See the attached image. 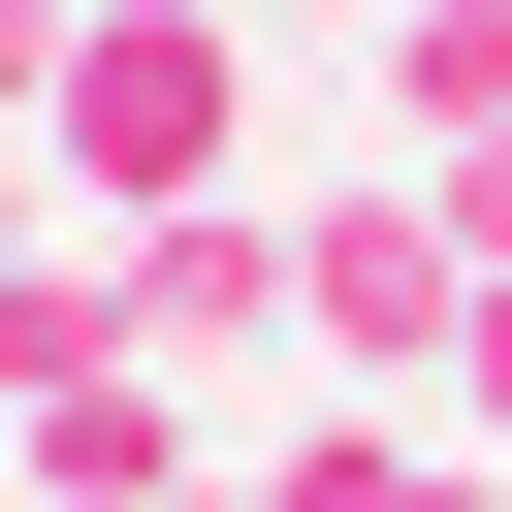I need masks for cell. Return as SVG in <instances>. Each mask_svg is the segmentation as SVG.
<instances>
[{
	"label": "cell",
	"mask_w": 512,
	"mask_h": 512,
	"mask_svg": "<svg viewBox=\"0 0 512 512\" xmlns=\"http://www.w3.org/2000/svg\"><path fill=\"white\" fill-rule=\"evenodd\" d=\"M224 96H256V32H224V0H64L32 160H64L96 224H192V192H224Z\"/></svg>",
	"instance_id": "cell-1"
},
{
	"label": "cell",
	"mask_w": 512,
	"mask_h": 512,
	"mask_svg": "<svg viewBox=\"0 0 512 512\" xmlns=\"http://www.w3.org/2000/svg\"><path fill=\"white\" fill-rule=\"evenodd\" d=\"M288 320H320V352H448V320H480L448 192H288Z\"/></svg>",
	"instance_id": "cell-2"
},
{
	"label": "cell",
	"mask_w": 512,
	"mask_h": 512,
	"mask_svg": "<svg viewBox=\"0 0 512 512\" xmlns=\"http://www.w3.org/2000/svg\"><path fill=\"white\" fill-rule=\"evenodd\" d=\"M0 512H192V384H160V352L32 384V416H0Z\"/></svg>",
	"instance_id": "cell-3"
},
{
	"label": "cell",
	"mask_w": 512,
	"mask_h": 512,
	"mask_svg": "<svg viewBox=\"0 0 512 512\" xmlns=\"http://www.w3.org/2000/svg\"><path fill=\"white\" fill-rule=\"evenodd\" d=\"M128 352H160V384H224V352H288V224H256V192H192V224H128Z\"/></svg>",
	"instance_id": "cell-4"
},
{
	"label": "cell",
	"mask_w": 512,
	"mask_h": 512,
	"mask_svg": "<svg viewBox=\"0 0 512 512\" xmlns=\"http://www.w3.org/2000/svg\"><path fill=\"white\" fill-rule=\"evenodd\" d=\"M416 160H512V0H416Z\"/></svg>",
	"instance_id": "cell-5"
},
{
	"label": "cell",
	"mask_w": 512,
	"mask_h": 512,
	"mask_svg": "<svg viewBox=\"0 0 512 512\" xmlns=\"http://www.w3.org/2000/svg\"><path fill=\"white\" fill-rule=\"evenodd\" d=\"M256 512H480V480H448V448H384V416H320V448H288Z\"/></svg>",
	"instance_id": "cell-6"
},
{
	"label": "cell",
	"mask_w": 512,
	"mask_h": 512,
	"mask_svg": "<svg viewBox=\"0 0 512 512\" xmlns=\"http://www.w3.org/2000/svg\"><path fill=\"white\" fill-rule=\"evenodd\" d=\"M32 96H64V0H0V128H32Z\"/></svg>",
	"instance_id": "cell-7"
},
{
	"label": "cell",
	"mask_w": 512,
	"mask_h": 512,
	"mask_svg": "<svg viewBox=\"0 0 512 512\" xmlns=\"http://www.w3.org/2000/svg\"><path fill=\"white\" fill-rule=\"evenodd\" d=\"M448 352H480V416H512V288H480V320H448Z\"/></svg>",
	"instance_id": "cell-8"
},
{
	"label": "cell",
	"mask_w": 512,
	"mask_h": 512,
	"mask_svg": "<svg viewBox=\"0 0 512 512\" xmlns=\"http://www.w3.org/2000/svg\"><path fill=\"white\" fill-rule=\"evenodd\" d=\"M32 192H64V160H32V128H0V256H32Z\"/></svg>",
	"instance_id": "cell-9"
},
{
	"label": "cell",
	"mask_w": 512,
	"mask_h": 512,
	"mask_svg": "<svg viewBox=\"0 0 512 512\" xmlns=\"http://www.w3.org/2000/svg\"><path fill=\"white\" fill-rule=\"evenodd\" d=\"M224 32H256V0H224ZM288 32H320V0H288Z\"/></svg>",
	"instance_id": "cell-10"
},
{
	"label": "cell",
	"mask_w": 512,
	"mask_h": 512,
	"mask_svg": "<svg viewBox=\"0 0 512 512\" xmlns=\"http://www.w3.org/2000/svg\"><path fill=\"white\" fill-rule=\"evenodd\" d=\"M192 512H256V480H192Z\"/></svg>",
	"instance_id": "cell-11"
}]
</instances>
